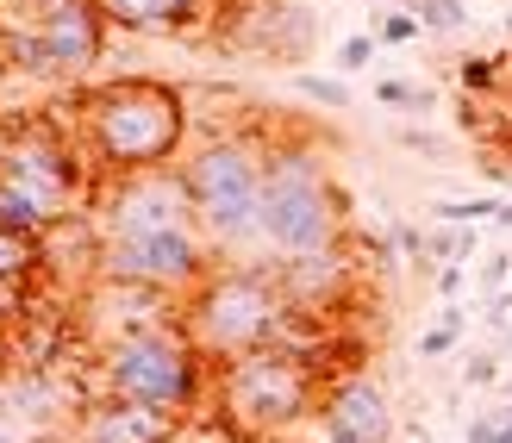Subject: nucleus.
<instances>
[{
  "label": "nucleus",
  "mask_w": 512,
  "mask_h": 443,
  "mask_svg": "<svg viewBox=\"0 0 512 443\" xmlns=\"http://www.w3.org/2000/svg\"><path fill=\"white\" fill-rule=\"evenodd\" d=\"M75 138L94 175L175 169L188 156V100L157 75H113L75 94Z\"/></svg>",
  "instance_id": "nucleus-1"
},
{
  "label": "nucleus",
  "mask_w": 512,
  "mask_h": 443,
  "mask_svg": "<svg viewBox=\"0 0 512 443\" xmlns=\"http://www.w3.org/2000/svg\"><path fill=\"white\" fill-rule=\"evenodd\" d=\"M94 275L100 281H138L157 294H194L213 275V244L200 238V225L182 231H157V238H100L94 250Z\"/></svg>",
  "instance_id": "nucleus-7"
},
{
  "label": "nucleus",
  "mask_w": 512,
  "mask_h": 443,
  "mask_svg": "<svg viewBox=\"0 0 512 443\" xmlns=\"http://www.w3.org/2000/svg\"><path fill=\"white\" fill-rule=\"evenodd\" d=\"M44 269V238H25V231H0V288H25Z\"/></svg>",
  "instance_id": "nucleus-15"
},
{
  "label": "nucleus",
  "mask_w": 512,
  "mask_h": 443,
  "mask_svg": "<svg viewBox=\"0 0 512 443\" xmlns=\"http://www.w3.org/2000/svg\"><path fill=\"white\" fill-rule=\"evenodd\" d=\"M400 144H406V150H438V138H431V132H419V125H406V132H400Z\"/></svg>",
  "instance_id": "nucleus-28"
},
{
  "label": "nucleus",
  "mask_w": 512,
  "mask_h": 443,
  "mask_svg": "<svg viewBox=\"0 0 512 443\" xmlns=\"http://www.w3.org/2000/svg\"><path fill=\"white\" fill-rule=\"evenodd\" d=\"M294 88H300V100H313L325 113H350V100H356L338 75H294Z\"/></svg>",
  "instance_id": "nucleus-18"
},
{
  "label": "nucleus",
  "mask_w": 512,
  "mask_h": 443,
  "mask_svg": "<svg viewBox=\"0 0 512 443\" xmlns=\"http://www.w3.org/2000/svg\"><path fill=\"white\" fill-rule=\"evenodd\" d=\"M275 281H281V300H288L300 319H331L344 312V300L356 294V263L350 250H319V256H288L275 263Z\"/></svg>",
  "instance_id": "nucleus-10"
},
{
  "label": "nucleus",
  "mask_w": 512,
  "mask_h": 443,
  "mask_svg": "<svg viewBox=\"0 0 512 443\" xmlns=\"http://www.w3.org/2000/svg\"><path fill=\"white\" fill-rule=\"evenodd\" d=\"M375 44H381L375 32H350V38L338 44V69H369V63H375Z\"/></svg>",
  "instance_id": "nucleus-22"
},
{
  "label": "nucleus",
  "mask_w": 512,
  "mask_h": 443,
  "mask_svg": "<svg viewBox=\"0 0 512 443\" xmlns=\"http://www.w3.org/2000/svg\"><path fill=\"white\" fill-rule=\"evenodd\" d=\"M213 400H219V425L238 443H269V437H288L325 400V369L306 350L263 344L238 362H225Z\"/></svg>",
  "instance_id": "nucleus-2"
},
{
  "label": "nucleus",
  "mask_w": 512,
  "mask_h": 443,
  "mask_svg": "<svg viewBox=\"0 0 512 443\" xmlns=\"http://www.w3.org/2000/svg\"><path fill=\"white\" fill-rule=\"evenodd\" d=\"M188 419H169L157 406H132L113 394H94L75 419V443H182Z\"/></svg>",
  "instance_id": "nucleus-13"
},
{
  "label": "nucleus",
  "mask_w": 512,
  "mask_h": 443,
  "mask_svg": "<svg viewBox=\"0 0 512 443\" xmlns=\"http://www.w3.org/2000/svg\"><path fill=\"white\" fill-rule=\"evenodd\" d=\"M319 443H356L350 431H338V425H319Z\"/></svg>",
  "instance_id": "nucleus-29"
},
{
  "label": "nucleus",
  "mask_w": 512,
  "mask_h": 443,
  "mask_svg": "<svg viewBox=\"0 0 512 443\" xmlns=\"http://www.w3.org/2000/svg\"><path fill=\"white\" fill-rule=\"evenodd\" d=\"M456 344H463V306H444V312H438V325L419 331V356H425V362H438V356H450Z\"/></svg>",
  "instance_id": "nucleus-17"
},
{
  "label": "nucleus",
  "mask_w": 512,
  "mask_h": 443,
  "mask_svg": "<svg viewBox=\"0 0 512 443\" xmlns=\"http://www.w3.org/2000/svg\"><path fill=\"white\" fill-rule=\"evenodd\" d=\"M469 443H500V412H481V419H469Z\"/></svg>",
  "instance_id": "nucleus-26"
},
{
  "label": "nucleus",
  "mask_w": 512,
  "mask_h": 443,
  "mask_svg": "<svg viewBox=\"0 0 512 443\" xmlns=\"http://www.w3.org/2000/svg\"><path fill=\"white\" fill-rule=\"evenodd\" d=\"M500 231H512V200H500V219H494Z\"/></svg>",
  "instance_id": "nucleus-31"
},
{
  "label": "nucleus",
  "mask_w": 512,
  "mask_h": 443,
  "mask_svg": "<svg viewBox=\"0 0 512 443\" xmlns=\"http://www.w3.org/2000/svg\"><path fill=\"white\" fill-rule=\"evenodd\" d=\"M0 175H7L25 200H32L50 225L82 219L88 169H82V156H75V144H69V138L44 132V125H25V132H19L7 150H0Z\"/></svg>",
  "instance_id": "nucleus-9"
},
{
  "label": "nucleus",
  "mask_w": 512,
  "mask_h": 443,
  "mask_svg": "<svg viewBox=\"0 0 512 443\" xmlns=\"http://www.w3.org/2000/svg\"><path fill=\"white\" fill-rule=\"evenodd\" d=\"M50 75H88L100 57H107V19H100L94 0H50L38 19Z\"/></svg>",
  "instance_id": "nucleus-11"
},
{
  "label": "nucleus",
  "mask_w": 512,
  "mask_h": 443,
  "mask_svg": "<svg viewBox=\"0 0 512 443\" xmlns=\"http://www.w3.org/2000/svg\"><path fill=\"white\" fill-rule=\"evenodd\" d=\"M0 443H13V437H0Z\"/></svg>",
  "instance_id": "nucleus-33"
},
{
  "label": "nucleus",
  "mask_w": 512,
  "mask_h": 443,
  "mask_svg": "<svg viewBox=\"0 0 512 443\" xmlns=\"http://www.w3.org/2000/svg\"><path fill=\"white\" fill-rule=\"evenodd\" d=\"M375 100H381V107H413V113H431V88H425V82H375Z\"/></svg>",
  "instance_id": "nucleus-20"
},
{
  "label": "nucleus",
  "mask_w": 512,
  "mask_h": 443,
  "mask_svg": "<svg viewBox=\"0 0 512 443\" xmlns=\"http://www.w3.org/2000/svg\"><path fill=\"white\" fill-rule=\"evenodd\" d=\"M344 225H350V206L331 181V163L306 144H275L263 169V213H256L263 250H275L281 263L344 250Z\"/></svg>",
  "instance_id": "nucleus-3"
},
{
  "label": "nucleus",
  "mask_w": 512,
  "mask_h": 443,
  "mask_svg": "<svg viewBox=\"0 0 512 443\" xmlns=\"http://www.w3.org/2000/svg\"><path fill=\"white\" fill-rule=\"evenodd\" d=\"M500 443H512V406H500Z\"/></svg>",
  "instance_id": "nucleus-30"
},
{
  "label": "nucleus",
  "mask_w": 512,
  "mask_h": 443,
  "mask_svg": "<svg viewBox=\"0 0 512 443\" xmlns=\"http://www.w3.org/2000/svg\"><path fill=\"white\" fill-rule=\"evenodd\" d=\"M7 75H13V63H7V38H0V82H7Z\"/></svg>",
  "instance_id": "nucleus-32"
},
{
  "label": "nucleus",
  "mask_w": 512,
  "mask_h": 443,
  "mask_svg": "<svg viewBox=\"0 0 512 443\" xmlns=\"http://www.w3.org/2000/svg\"><path fill=\"white\" fill-rule=\"evenodd\" d=\"M94 7L107 25H119V32H182L213 0H94Z\"/></svg>",
  "instance_id": "nucleus-14"
},
{
  "label": "nucleus",
  "mask_w": 512,
  "mask_h": 443,
  "mask_svg": "<svg viewBox=\"0 0 512 443\" xmlns=\"http://www.w3.org/2000/svg\"><path fill=\"white\" fill-rule=\"evenodd\" d=\"M19 300H13V288H0V344H7V331H13V319H19Z\"/></svg>",
  "instance_id": "nucleus-27"
},
{
  "label": "nucleus",
  "mask_w": 512,
  "mask_h": 443,
  "mask_svg": "<svg viewBox=\"0 0 512 443\" xmlns=\"http://www.w3.org/2000/svg\"><path fill=\"white\" fill-rule=\"evenodd\" d=\"M419 32H425L419 13H381V19H375V38H381V44H413Z\"/></svg>",
  "instance_id": "nucleus-21"
},
{
  "label": "nucleus",
  "mask_w": 512,
  "mask_h": 443,
  "mask_svg": "<svg viewBox=\"0 0 512 443\" xmlns=\"http://www.w3.org/2000/svg\"><path fill=\"white\" fill-rule=\"evenodd\" d=\"M207 369L213 362L194 350V337L182 331V319H157V325H138L100 344V394L113 400H132V406H157L169 419H188L200 412V394H207Z\"/></svg>",
  "instance_id": "nucleus-6"
},
{
  "label": "nucleus",
  "mask_w": 512,
  "mask_h": 443,
  "mask_svg": "<svg viewBox=\"0 0 512 443\" xmlns=\"http://www.w3.org/2000/svg\"><path fill=\"white\" fill-rule=\"evenodd\" d=\"M481 288H512V256L506 250L481 256Z\"/></svg>",
  "instance_id": "nucleus-24"
},
{
  "label": "nucleus",
  "mask_w": 512,
  "mask_h": 443,
  "mask_svg": "<svg viewBox=\"0 0 512 443\" xmlns=\"http://www.w3.org/2000/svg\"><path fill=\"white\" fill-rule=\"evenodd\" d=\"M88 213L100 238H157V231L194 225V200H188L182 163H175V169H144V175H100Z\"/></svg>",
  "instance_id": "nucleus-8"
},
{
  "label": "nucleus",
  "mask_w": 512,
  "mask_h": 443,
  "mask_svg": "<svg viewBox=\"0 0 512 443\" xmlns=\"http://www.w3.org/2000/svg\"><path fill=\"white\" fill-rule=\"evenodd\" d=\"M413 13L425 32H463L469 25V0H413Z\"/></svg>",
  "instance_id": "nucleus-19"
},
{
  "label": "nucleus",
  "mask_w": 512,
  "mask_h": 443,
  "mask_svg": "<svg viewBox=\"0 0 512 443\" xmlns=\"http://www.w3.org/2000/svg\"><path fill=\"white\" fill-rule=\"evenodd\" d=\"M269 138L263 132H213L182 156V181L194 200V225L213 250H250L256 213H263V169H269Z\"/></svg>",
  "instance_id": "nucleus-5"
},
{
  "label": "nucleus",
  "mask_w": 512,
  "mask_h": 443,
  "mask_svg": "<svg viewBox=\"0 0 512 443\" xmlns=\"http://www.w3.org/2000/svg\"><path fill=\"white\" fill-rule=\"evenodd\" d=\"M294 306L281 300V281L275 263H232V269H213L200 288L182 300V331L194 337V350L225 369L250 350L275 344L288 331Z\"/></svg>",
  "instance_id": "nucleus-4"
},
{
  "label": "nucleus",
  "mask_w": 512,
  "mask_h": 443,
  "mask_svg": "<svg viewBox=\"0 0 512 443\" xmlns=\"http://www.w3.org/2000/svg\"><path fill=\"white\" fill-rule=\"evenodd\" d=\"M463 381H469V387H494V381H500V356H488V350L469 356V362H463Z\"/></svg>",
  "instance_id": "nucleus-23"
},
{
  "label": "nucleus",
  "mask_w": 512,
  "mask_h": 443,
  "mask_svg": "<svg viewBox=\"0 0 512 443\" xmlns=\"http://www.w3.org/2000/svg\"><path fill=\"white\" fill-rule=\"evenodd\" d=\"M431 219L438 225H488V219H500V194H475V200H438L431 206Z\"/></svg>",
  "instance_id": "nucleus-16"
},
{
  "label": "nucleus",
  "mask_w": 512,
  "mask_h": 443,
  "mask_svg": "<svg viewBox=\"0 0 512 443\" xmlns=\"http://www.w3.org/2000/svg\"><path fill=\"white\" fill-rule=\"evenodd\" d=\"M319 425H338V431H350L356 443H394V437H400V419H394L388 387H375L369 375L331 381L325 400H319Z\"/></svg>",
  "instance_id": "nucleus-12"
},
{
  "label": "nucleus",
  "mask_w": 512,
  "mask_h": 443,
  "mask_svg": "<svg viewBox=\"0 0 512 443\" xmlns=\"http://www.w3.org/2000/svg\"><path fill=\"white\" fill-rule=\"evenodd\" d=\"M431 281H438V294L450 300V294H463V281H469V269H463V263H444V269L431 275Z\"/></svg>",
  "instance_id": "nucleus-25"
}]
</instances>
